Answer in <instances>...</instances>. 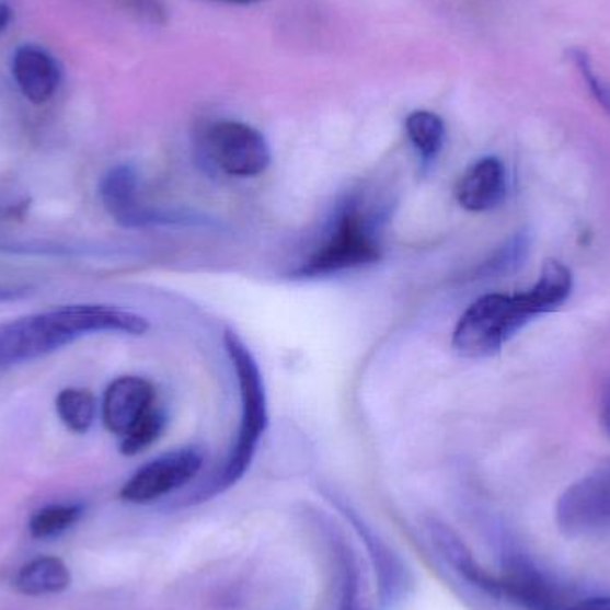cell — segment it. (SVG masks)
<instances>
[{"instance_id":"cell-1","label":"cell","mask_w":610,"mask_h":610,"mask_svg":"<svg viewBox=\"0 0 610 610\" xmlns=\"http://www.w3.org/2000/svg\"><path fill=\"white\" fill-rule=\"evenodd\" d=\"M149 327L140 314L113 306L78 303L48 309L0 325V368L33 362L93 334L143 336Z\"/></svg>"},{"instance_id":"cell-2","label":"cell","mask_w":610,"mask_h":610,"mask_svg":"<svg viewBox=\"0 0 610 610\" xmlns=\"http://www.w3.org/2000/svg\"><path fill=\"white\" fill-rule=\"evenodd\" d=\"M380 226L382 215L359 192L345 195L334 207L320 245L294 275L313 279L373 265L382 257Z\"/></svg>"},{"instance_id":"cell-3","label":"cell","mask_w":610,"mask_h":610,"mask_svg":"<svg viewBox=\"0 0 610 610\" xmlns=\"http://www.w3.org/2000/svg\"><path fill=\"white\" fill-rule=\"evenodd\" d=\"M223 343L240 385V430L231 456L227 457L226 464L218 471L217 479L209 484L203 495L198 496V502L223 493L243 479L246 470L251 468L260 439L268 427V402H266L265 382L261 377L257 360L235 332L226 331Z\"/></svg>"},{"instance_id":"cell-4","label":"cell","mask_w":610,"mask_h":610,"mask_svg":"<svg viewBox=\"0 0 610 610\" xmlns=\"http://www.w3.org/2000/svg\"><path fill=\"white\" fill-rule=\"evenodd\" d=\"M544 314L529 291L493 294L479 298L462 314L453 331V350L468 359L495 356L516 332Z\"/></svg>"},{"instance_id":"cell-5","label":"cell","mask_w":610,"mask_h":610,"mask_svg":"<svg viewBox=\"0 0 610 610\" xmlns=\"http://www.w3.org/2000/svg\"><path fill=\"white\" fill-rule=\"evenodd\" d=\"M555 525L566 538H595L610 532V467L573 482L555 504Z\"/></svg>"},{"instance_id":"cell-6","label":"cell","mask_w":610,"mask_h":610,"mask_svg":"<svg viewBox=\"0 0 610 610\" xmlns=\"http://www.w3.org/2000/svg\"><path fill=\"white\" fill-rule=\"evenodd\" d=\"M203 145L211 164L231 177H255L272 163L265 136L243 122H215L204 133Z\"/></svg>"},{"instance_id":"cell-7","label":"cell","mask_w":610,"mask_h":610,"mask_svg":"<svg viewBox=\"0 0 610 610\" xmlns=\"http://www.w3.org/2000/svg\"><path fill=\"white\" fill-rule=\"evenodd\" d=\"M204 464V453L195 447L179 448L156 457L130 476L122 487V500L149 504L177 491L197 476Z\"/></svg>"},{"instance_id":"cell-8","label":"cell","mask_w":610,"mask_h":610,"mask_svg":"<svg viewBox=\"0 0 610 610\" xmlns=\"http://www.w3.org/2000/svg\"><path fill=\"white\" fill-rule=\"evenodd\" d=\"M102 204L113 220L124 227H147L156 223H175L179 215L158 211L145 206L138 192V173L130 164H116L107 170L99 186Z\"/></svg>"},{"instance_id":"cell-9","label":"cell","mask_w":610,"mask_h":610,"mask_svg":"<svg viewBox=\"0 0 610 610\" xmlns=\"http://www.w3.org/2000/svg\"><path fill=\"white\" fill-rule=\"evenodd\" d=\"M500 578L502 596L516 601L527 610H567L572 601L563 589L555 586L544 573L539 572L523 557H510Z\"/></svg>"},{"instance_id":"cell-10","label":"cell","mask_w":610,"mask_h":610,"mask_svg":"<svg viewBox=\"0 0 610 610\" xmlns=\"http://www.w3.org/2000/svg\"><path fill=\"white\" fill-rule=\"evenodd\" d=\"M156 407L154 385L141 377L113 380L102 400V419L110 433L124 438Z\"/></svg>"},{"instance_id":"cell-11","label":"cell","mask_w":610,"mask_h":610,"mask_svg":"<svg viewBox=\"0 0 610 610\" xmlns=\"http://www.w3.org/2000/svg\"><path fill=\"white\" fill-rule=\"evenodd\" d=\"M456 197L464 209L490 211L507 197V170L495 156L479 159L462 173L457 183Z\"/></svg>"},{"instance_id":"cell-12","label":"cell","mask_w":610,"mask_h":610,"mask_svg":"<svg viewBox=\"0 0 610 610\" xmlns=\"http://www.w3.org/2000/svg\"><path fill=\"white\" fill-rule=\"evenodd\" d=\"M13 76L25 99L33 104H45L58 92L61 67L45 48L24 45L13 58Z\"/></svg>"},{"instance_id":"cell-13","label":"cell","mask_w":610,"mask_h":610,"mask_svg":"<svg viewBox=\"0 0 610 610\" xmlns=\"http://www.w3.org/2000/svg\"><path fill=\"white\" fill-rule=\"evenodd\" d=\"M434 543L438 546L442 557L447 559L448 563L452 564L459 575H461L468 584L481 589L485 595L502 598L500 578L485 572L481 564L476 563L470 548L462 543L461 538L453 533L452 530L438 525L433 529Z\"/></svg>"},{"instance_id":"cell-14","label":"cell","mask_w":610,"mask_h":610,"mask_svg":"<svg viewBox=\"0 0 610 610\" xmlns=\"http://www.w3.org/2000/svg\"><path fill=\"white\" fill-rule=\"evenodd\" d=\"M72 584L67 564L58 557H38L25 564L15 578V587L25 596L58 595Z\"/></svg>"},{"instance_id":"cell-15","label":"cell","mask_w":610,"mask_h":610,"mask_svg":"<svg viewBox=\"0 0 610 610\" xmlns=\"http://www.w3.org/2000/svg\"><path fill=\"white\" fill-rule=\"evenodd\" d=\"M405 133L425 163L438 158L447 140V127L433 111H414L405 120Z\"/></svg>"},{"instance_id":"cell-16","label":"cell","mask_w":610,"mask_h":610,"mask_svg":"<svg viewBox=\"0 0 610 610\" xmlns=\"http://www.w3.org/2000/svg\"><path fill=\"white\" fill-rule=\"evenodd\" d=\"M56 411L65 427L76 434L90 430L96 416V402L90 391L68 388L56 399Z\"/></svg>"},{"instance_id":"cell-17","label":"cell","mask_w":610,"mask_h":610,"mask_svg":"<svg viewBox=\"0 0 610 610\" xmlns=\"http://www.w3.org/2000/svg\"><path fill=\"white\" fill-rule=\"evenodd\" d=\"M82 513H84V507L81 504L47 505L31 516V536L34 539L58 538L78 523Z\"/></svg>"},{"instance_id":"cell-18","label":"cell","mask_w":610,"mask_h":610,"mask_svg":"<svg viewBox=\"0 0 610 610\" xmlns=\"http://www.w3.org/2000/svg\"><path fill=\"white\" fill-rule=\"evenodd\" d=\"M166 427V416L161 408L154 407L143 419L136 423L129 433L122 438L120 452L124 456H138L147 448L152 447Z\"/></svg>"},{"instance_id":"cell-19","label":"cell","mask_w":610,"mask_h":610,"mask_svg":"<svg viewBox=\"0 0 610 610\" xmlns=\"http://www.w3.org/2000/svg\"><path fill=\"white\" fill-rule=\"evenodd\" d=\"M530 238L527 232H519L510 238L500 251L496 252L481 268V275L485 277H498V275L510 274L521 266L525 255L529 254Z\"/></svg>"},{"instance_id":"cell-20","label":"cell","mask_w":610,"mask_h":610,"mask_svg":"<svg viewBox=\"0 0 610 610\" xmlns=\"http://www.w3.org/2000/svg\"><path fill=\"white\" fill-rule=\"evenodd\" d=\"M567 54H569L573 65L577 67L582 81L586 82L587 90L591 92L592 99L610 115V84L601 79L600 73L596 72L589 54L582 48H572Z\"/></svg>"},{"instance_id":"cell-21","label":"cell","mask_w":610,"mask_h":610,"mask_svg":"<svg viewBox=\"0 0 610 610\" xmlns=\"http://www.w3.org/2000/svg\"><path fill=\"white\" fill-rule=\"evenodd\" d=\"M342 561V598H339V610H366L362 606L360 595L359 569L350 553L343 548L339 553Z\"/></svg>"},{"instance_id":"cell-22","label":"cell","mask_w":610,"mask_h":610,"mask_svg":"<svg viewBox=\"0 0 610 610\" xmlns=\"http://www.w3.org/2000/svg\"><path fill=\"white\" fill-rule=\"evenodd\" d=\"M126 4L136 15L154 24H164L166 20V10L161 0H126Z\"/></svg>"},{"instance_id":"cell-23","label":"cell","mask_w":610,"mask_h":610,"mask_svg":"<svg viewBox=\"0 0 610 610\" xmlns=\"http://www.w3.org/2000/svg\"><path fill=\"white\" fill-rule=\"evenodd\" d=\"M567 610H610V596H591L584 600L572 601Z\"/></svg>"},{"instance_id":"cell-24","label":"cell","mask_w":610,"mask_h":610,"mask_svg":"<svg viewBox=\"0 0 610 610\" xmlns=\"http://www.w3.org/2000/svg\"><path fill=\"white\" fill-rule=\"evenodd\" d=\"M25 295H30V288H25V286H5V284H0V303L19 300V298H24Z\"/></svg>"},{"instance_id":"cell-25","label":"cell","mask_w":610,"mask_h":610,"mask_svg":"<svg viewBox=\"0 0 610 610\" xmlns=\"http://www.w3.org/2000/svg\"><path fill=\"white\" fill-rule=\"evenodd\" d=\"M601 423L606 427L607 434L610 436V382L606 385V390L601 393L600 405Z\"/></svg>"},{"instance_id":"cell-26","label":"cell","mask_w":610,"mask_h":610,"mask_svg":"<svg viewBox=\"0 0 610 610\" xmlns=\"http://www.w3.org/2000/svg\"><path fill=\"white\" fill-rule=\"evenodd\" d=\"M11 22V10L10 5L0 2V31L5 30V25Z\"/></svg>"},{"instance_id":"cell-27","label":"cell","mask_w":610,"mask_h":610,"mask_svg":"<svg viewBox=\"0 0 610 610\" xmlns=\"http://www.w3.org/2000/svg\"><path fill=\"white\" fill-rule=\"evenodd\" d=\"M223 2H232V4H252V2H260V0H223Z\"/></svg>"}]
</instances>
